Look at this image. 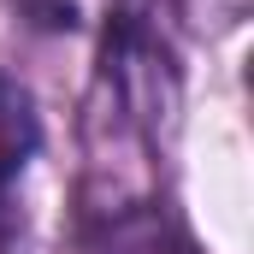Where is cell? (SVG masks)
<instances>
[{
	"mask_svg": "<svg viewBox=\"0 0 254 254\" xmlns=\"http://www.w3.org/2000/svg\"><path fill=\"white\" fill-rule=\"evenodd\" d=\"M30 148H36V113H30V101L0 77V195L12 190V178L24 172Z\"/></svg>",
	"mask_w": 254,
	"mask_h": 254,
	"instance_id": "cell-2",
	"label": "cell"
},
{
	"mask_svg": "<svg viewBox=\"0 0 254 254\" xmlns=\"http://www.w3.org/2000/svg\"><path fill=\"white\" fill-rule=\"evenodd\" d=\"M95 254H190V243L160 219V213H125L101 231Z\"/></svg>",
	"mask_w": 254,
	"mask_h": 254,
	"instance_id": "cell-1",
	"label": "cell"
}]
</instances>
